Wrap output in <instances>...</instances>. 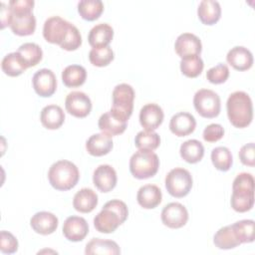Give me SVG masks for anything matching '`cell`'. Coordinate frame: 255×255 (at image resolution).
I'll use <instances>...</instances> for the list:
<instances>
[{"mask_svg": "<svg viewBox=\"0 0 255 255\" xmlns=\"http://www.w3.org/2000/svg\"><path fill=\"white\" fill-rule=\"evenodd\" d=\"M128 215L127 204L120 199L108 201L95 216L94 226L101 233H113L123 224Z\"/></svg>", "mask_w": 255, "mask_h": 255, "instance_id": "obj_1", "label": "cell"}, {"mask_svg": "<svg viewBox=\"0 0 255 255\" xmlns=\"http://www.w3.org/2000/svg\"><path fill=\"white\" fill-rule=\"evenodd\" d=\"M227 116L235 128H246L253 119V106L249 95L243 91L232 93L226 103Z\"/></svg>", "mask_w": 255, "mask_h": 255, "instance_id": "obj_2", "label": "cell"}, {"mask_svg": "<svg viewBox=\"0 0 255 255\" xmlns=\"http://www.w3.org/2000/svg\"><path fill=\"white\" fill-rule=\"evenodd\" d=\"M231 207L237 212L249 211L254 204V178L247 172L239 173L232 184Z\"/></svg>", "mask_w": 255, "mask_h": 255, "instance_id": "obj_3", "label": "cell"}, {"mask_svg": "<svg viewBox=\"0 0 255 255\" xmlns=\"http://www.w3.org/2000/svg\"><path fill=\"white\" fill-rule=\"evenodd\" d=\"M50 184L57 190L66 191L76 186L80 178L78 167L72 161L62 159L54 162L48 171Z\"/></svg>", "mask_w": 255, "mask_h": 255, "instance_id": "obj_4", "label": "cell"}, {"mask_svg": "<svg viewBox=\"0 0 255 255\" xmlns=\"http://www.w3.org/2000/svg\"><path fill=\"white\" fill-rule=\"evenodd\" d=\"M159 167L156 153L148 149H138L129 159V171L137 179H146L155 175Z\"/></svg>", "mask_w": 255, "mask_h": 255, "instance_id": "obj_5", "label": "cell"}, {"mask_svg": "<svg viewBox=\"0 0 255 255\" xmlns=\"http://www.w3.org/2000/svg\"><path fill=\"white\" fill-rule=\"evenodd\" d=\"M134 91L128 84L117 85L113 91V106L110 110L119 119L128 122L132 114Z\"/></svg>", "mask_w": 255, "mask_h": 255, "instance_id": "obj_6", "label": "cell"}, {"mask_svg": "<svg viewBox=\"0 0 255 255\" xmlns=\"http://www.w3.org/2000/svg\"><path fill=\"white\" fill-rule=\"evenodd\" d=\"M192 187V176L190 172L182 167L171 169L165 176V188L173 197L186 196Z\"/></svg>", "mask_w": 255, "mask_h": 255, "instance_id": "obj_7", "label": "cell"}, {"mask_svg": "<svg viewBox=\"0 0 255 255\" xmlns=\"http://www.w3.org/2000/svg\"><path fill=\"white\" fill-rule=\"evenodd\" d=\"M193 105L196 112L203 118L212 119L220 113V98L212 90H198L193 98Z\"/></svg>", "mask_w": 255, "mask_h": 255, "instance_id": "obj_8", "label": "cell"}, {"mask_svg": "<svg viewBox=\"0 0 255 255\" xmlns=\"http://www.w3.org/2000/svg\"><path fill=\"white\" fill-rule=\"evenodd\" d=\"M70 26L71 23L60 16H52L44 23L43 36L47 42L61 45L69 32Z\"/></svg>", "mask_w": 255, "mask_h": 255, "instance_id": "obj_9", "label": "cell"}, {"mask_svg": "<svg viewBox=\"0 0 255 255\" xmlns=\"http://www.w3.org/2000/svg\"><path fill=\"white\" fill-rule=\"evenodd\" d=\"M160 217L165 226L172 229H177L186 224L188 220V211L181 203L170 202L163 207Z\"/></svg>", "mask_w": 255, "mask_h": 255, "instance_id": "obj_10", "label": "cell"}, {"mask_svg": "<svg viewBox=\"0 0 255 255\" xmlns=\"http://www.w3.org/2000/svg\"><path fill=\"white\" fill-rule=\"evenodd\" d=\"M65 107L70 115L76 118H85L91 113L92 102L85 93L74 91L66 97Z\"/></svg>", "mask_w": 255, "mask_h": 255, "instance_id": "obj_11", "label": "cell"}, {"mask_svg": "<svg viewBox=\"0 0 255 255\" xmlns=\"http://www.w3.org/2000/svg\"><path fill=\"white\" fill-rule=\"evenodd\" d=\"M32 84L37 95L43 98L51 97L57 89L56 76L49 69H41L37 71L33 76Z\"/></svg>", "mask_w": 255, "mask_h": 255, "instance_id": "obj_12", "label": "cell"}, {"mask_svg": "<svg viewBox=\"0 0 255 255\" xmlns=\"http://www.w3.org/2000/svg\"><path fill=\"white\" fill-rule=\"evenodd\" d=\"M89 233V225L85 218L80 216H69L63 224V234L69 241H82Z\"/></svg>", "mask_w": 255, "mask_h": 255, "instance_id": "obj_13", "label": "cell"}, {"mask_svg": "<svg viewBox=\"0 0 255 255\" xmlns=\"http://www.w3.org/2000/svg\"><path fill=\"white\" fill-rule=\"evenodd\" d=\"M174 49L181 59L189 56H199L202 51V44L196 35L183 33L175 40Z\"/></svg>", "mask_w": 255, "mask_h": 255, "instance_id": "obj_14", "label": "cell"}, {"mask_svg": "<svg viewBox=\"0 0 255 255\" xmlns=\"http://www.w3.org/2000/svg\"><path fill=\"white\" fill-rule=\"evenodd\" d=\"M117 172L109 164L99 165L93 174V182L95 186L102 192H109L117 185Z\"/></svg>", "mask_w": 255, "mask_h": 255, "instance_id": "obj_15", "label": "cell"}, {"mask_svg": "<svg viewBox=\"0 0 255 255\" xmlns=\"http://www.w3.org/2000/svg\"><path fill=\"white\" fill-rule=\"evenodd\" d=\"M163 111L156 104H146L139 112V123L145 130L156 129L163 122Z\"/></svg>", "mask_w": 255, "mask_h": 255, "instance_id": "obj_16", "label": "cell"}, {"mask_svg": "<svg viewBox=\"0 0 255 255\" xmlns=\"http://www.w3.org/2000/svg\"><path fill=\"white\" fill-rule=\"evenodd\" d=\"M58 223L59 221L57 216L48 211L37 212L30 220L32 229L41 235H49L54 233L58 227Z\"/></svg>", "mask_w": 255, "mask_h": 255, "instance_id": "obj_17", "label": "cell"}, {"mask_svg": "<svg viewBox=\"0 0 255 255\" xmlns=\"http://www.w3.org/2000/svg\"><path fill=\"white\" fill-rule=\"evenodd\" d=\"M196 127L195 118L185 112H179L172 116L169 122L170 131L177 136H185L194 131Z\"/></svg>", "mask_w": 255, "mask_h": 255, "instance_id": "obj_18", "label": "cell"}, {"mask_svg": "<svg viewBox=\"0 0 255 255\" xmlns=\"http://www.w3.org/2000/svg\"><path fill=\"white\" fill-rule=\"evenodd\" d=\"M226 60L237 71H246L253 65L252 53L243 46H236L229 50Z\"/></svg>", "mask_w": 255, "mask_h": 255, "instance_id": "obj_19", "label": "cell"}, {"mask_svg": "<svg viewBox=\"0 0 255 255\" xmlns=\"http://www.w3.org/2000/svg\"><path fill=\"white\" fill-rule=\"evenodd\" d=\"M113 139L111 135L104 132L91 135L86 142L87 151L94 156H103L108 154L113 148Z\"/></svg>", "mask_w": 255, "mask_h": 255, "instance_id": "obj_20", "label": "cell"}, {"mask_svg": "<svg viewBox=\"0 0 255 255\" xmlns=\"http://www.w3.org/2000/svg\"><path fill=\"white\" fill-rule=\"evenodd\" d=\"M161 190L154 184H145L141 186L136 194L138 204L145 209L155 208L161 202Z\"/></svg>", "mask_w": 255, "mask_h": 255, "instance_id": "obj_21", "label": "cell"}, {"mask_svg": "<svg viewBox=\"0 0 255 255\" xmlns=\"http://www.w3.org/2000/svg\"><path fill=\"white\" fill-rule=\"evenodd\" d=\"M114 37V29L107 23H100L94 26L89 33V43L93 48L107 47Z\"/></svg>", "mask_w": 255, "mask_h": 255, "instance_id": "obj_22", "label": "cell"}, {"mask_svg": "<svg viewBox=\"0 0 255 255\" xmlns=\"http://www.w3.org/2000/svg\"><path fill=\"white\" fill-rule=\"evenodd\" d=\"M128 122H125L115 116L111 111L103 114L99 119V128L108 135H118L123 133L127 128Z\"/></svg>", "mask_w": 255, "mask_h": 255, "instance_id": "obj_23", "label": "cell"}, {"mask_svg": "<svg viewBox=\"0 0 255 255\" xmlns=\"http://www.w3.org/2000/svg\"><path fill=\"white\" fill-rule=\"evenodd\" d=\"M40 120L46 128L57 129L64 124L65 113L57 105H48L42 109Z\"/></svg>", "mask_w": 255, "mask_h": 255, "instance_id": "obj_24", "label": "cell"}, {"mask_svg": "<svg viewBox=\"0 0 255 255\" xmlns=\"http://www.w3.org/2000/svg\"><path fill=\"white\" fill-rule=\"evenodd\" d=\"M98 204V195L91 188L80 189L73 198L74 208L82 213L93 211Z\"/></svg>", "mask_w": 255, "mask_h": 255, "instance_id": "obj_25", "label": "cell"}, {"mask_svg": "<svg viewBox=\"0 0 255 255\" xmlns=\"http://www.w3.org/2000/svg\"><path fill=\"white\" fill-rule=\"evenodd\" d=\"M199 20L205 25L215 24L221 17V7L215 0H202L197 8Z\"/></svg>", "mask_w": 255, "mask_h": 255, "instance_id": "obj_26", "label": "cell"}, {"mask_svg": "<svg viewBox=\"0 0 255 255\" xmlns=\"http://www.w3.org/2000/svg\"><path fill=\"white\" fill-rule=\"evenodd\" d=\"M10 28L15 35H32L36 29V18L33 13L26 15H12Z\"/></svg>", "mask_w": 255, "mask_h": 255, "instance_id": "obj_27", "label": "cell"}, {"mask_svg": "<svg viewBox=\"0 0 255 255\" xmlns=\"http://www.w3.org/2000/svg\"><path fill=\"white\" fill-rule=\"evenodd\" d=\"M85 253L87 255H94V254L119 255L121 253V249L118 243L113 240L93 238L89 243H87Z\"/></svg>", "mask_w": 255, "mask_h": 255, "instance_id": "obj_28", "label": "cell"}, {"mask_svg": "<svg viewBox=\"0 0 255 255\" xmlns=\"http://www.w3.org/2000/svg\"><path fill=\"white\" fill-rule=\"evenodd\" d=\"M1 68L7 76L17 77L25 72V70L29 67L22 56L16 51L4 56L1 62Z\"/></svg>", "mask_w": 255, "mask_h": 255, "instance_id": "obj_29", "label": "cell"}, {"mask_svg": "<svg viewBox=\"0 0 255 255\" xmlns=\"http://www.w3.org/2000/svg\"><path fill=\"white\" fill-rule=\"evenodd\" d=\"M87 79V71L81 65H69L62 72V81L69 88L82 86Z\"/></svg>", "mask_w": 255, "mask_h": 255, "instance_id": "obj_30", "label": "cell"}, {"mask_svg": "<svg viewBox=\"0 0 255 255\" xmlns=\"http://www.w3.org/2000/svg\"><path fill=\"white\" fill-rule=\"evenodd\" d=\"M179 153L186 162L196 163L200 161L204 155V146L197 139H188L181 143Z\"/></svg>", "mask_w": 255, "mask_h": 255, "instance_id": "obj_31", "label": "cell"}, {"mask_svg": "<svg viewBox=\"0 0 255 255\" xmlns=\"http://www.w3.org/2000/svg\"><path fill=\"white\" fill-rule=\"evenodd\" d=\"M213 243L219 249H233L240 245V241L235 235V232L231 225L220 228L213 237Z\"/></svg>", "mask_w": 255, "mask_h": 255, "instance_id": "obj_32", "label": "cell"}, {"mask_svg": "<svg viewBox=\"0 0 255 255\" xmlns=\"http://www.w3.org/2000/svg\"><path fill=\"white\" fill-rule=\"evenodd\" d=\"M104 11V4L101 0H81L78 3L80 16L87 21L98 19Z\"/></svg>", "mask_w": 255, "mask_h": 255, "instance_id": "obj_33", "label": "cell"}, {"mask_svg": "<svg viewBox=\"0 0 255 255\" xmlns=\"http://www.w3.org/2000/svg\"><path fill=\"white\" fill-rule=\"evenodd\" d=\"M17 52L27 63L28 67H34L39 64L43 58V51L41 47L36 43H24L22 44Z\"/></svg>", "mask_w": 255, "mask_h": 255, "instance_id": "obj_34", "label": "cell"}, {"mask_svg": "<svg viewBox=\"0 0 255 255\" xmlns=\"http://www.w3.org/2000/svg\"><path fill=\"white\" fill-rule=\"evenodd\" d=\"M211 161L216 169L227 171L232 165V154L228 147L217 146L211 151Z\"/></svg>", "mask_w": 255, "mask_h": 255, "instance_id": "obj_35", "label": "cell"}, {"mask_svg": "<svg viewBox=\"0 0 255 255\" xmlns=\"http://www.w3.org/2000/svg\"><path fill=\"white\" fill-rule=\"evenodd\" d=\"M160 143V137L158 133L153 130H141L138 131L134 138V144L138 149L154 150Z\"/></svg>", "mask_w": 255, "mask_h": 255, "instance_id": "obj_36", "label": "cell"}, {"mask_svg": "<svg viewBox=\"0 0 255 255\" xmlns=\"http://www.w3.org/2000/svg\"><path fill=\"white\" fill-rule=\"evenodd\" d=\"M236 237L240 243H251L254 241V221L243 219L231 224Z\"/></svg>", "mask_w": 255, "mask_h": 255, "instance_id": "obj_37", "label": "cell"}, {"mask_svg": "<svg viewBox=\"0 0 255 255\" xmlns=\"http://www.w3.org/2000/svg\"><path fill=\"white\" fill-rule=\"evenodd\" d=\"M203 67V61L199 56L185 57L180 61V71L184 76L188 78L198 77L201 74Z\"/></svg>", "mask_w": 255, "mask_h": 255, "instance_id": "obj_38", "label": "cell"}, {"mask_svg": "<svg viewBox=\"0 0 255 255\" xmlns=\"http://www.w3.org/2000/svg\"><path fill=\"white\" fill-rule=\"evenodd\" d=\"M114 51L110 46L93 48L89 53V60L96 67H106L114 60Z\"/></svg>", "mask_w": 255, "mask_h": 255, "instance_id": "obj_39", "label": "cell"}, {"mask_svg": "<svg viewBox=\"0 0 255 255\" xmlns=\"http://www.w3.org/2000/svg\"><path fill=\"white\" fill-rule=\"evenodd\" d=\"M229 77V69L228 66L222 63L210 68L206 72L207 80L212 84H222L226 82Z\"/></svg>", "mask_w": 255, "mask_h": 255, "instance_id": "obj_40", "label": "cell"}, {"mask_svg": "<svg viewBox=\"0 0 255 255\" xmlns=\"http://www.w3.org/2000/svg\"><path fill=\"white\" fill-rule=\"evenodd\" d=\"M82 45V36L80 34V31L78 28L71 24L69 32L63 41V43L60 45V47L66 51H75Z\"/></svg>", "mask_w": 255, "mask_h": 255, "instance_id": "obj_41", "label": "cell"}, {"mask_svg": "<svg viewBox=\"0 0 255 255\" xmlns=\"http://www.w3.org/2000/svg\"><path fill=\"white\" fill-rule=\"evenodd\" d=\"M0 238V250L2 253L13 254L18 250V240L12 233L2 230Z\"/></svg>", "mask_w": 255, "mask_h": 255, "instance_id": "obj_42", "label": "cell"}, {"mask_svg": "<svg viewBox=\"0 0 255 255\" xmlns=\"http://www.w3.org/2000/svg\"><path fill=\"white\" fill-rule=\"evenodd\" d=\"M34 4L33 0H11L8 6L12 15H26L32 13Z\"/></svg>", "mask_w": 255, "mask_h": 255, "instance_id": "obj_43", "label": "cell"}, {"mask_svg": "<svg viewBox=\"0 0 255 255\" xmlns=\"http://www.w3.org/2000/svg\"><path fill=\"white\" fill-rule=\"evenodd\" d=\"M224 135V128L219 124H210L203 130V138L207 142H215Z\"/></svg>", "mask_w": 255, "mask_h": 255, "instance_id": "obj_44", "label": "cell"}, {"mask_svg": "<svg viewBox=\"0 0 255 255\" xmlns=\"http://www.w3.org/2000/svg\"><path fill=\"white\" fill-rule=\"evenodd\" d=\"M255 147L254 142H249L247 144H244L240 150H239V158L241 162L248 166H254L255 165Z\"/></svg>", "mask_w": 255, "mask_h": 255, "instance_id": "obj_45", "label": "cell"}, {"mask_svg": "<svg viewBox=\"0 0 255 255\" xmlns=\"http://www.w3.org/2000/svg\"><path fill=\"white\" fill-rule=\"evenodd\" d=\"M12 13L9 6H6L4 2L1 3V28H5L7 25L10 26Z\"/></svg>", "mask_w": 255, "mask_h": 255, "instance_id": "obj_46", "label": "cell"}]
</instances>
